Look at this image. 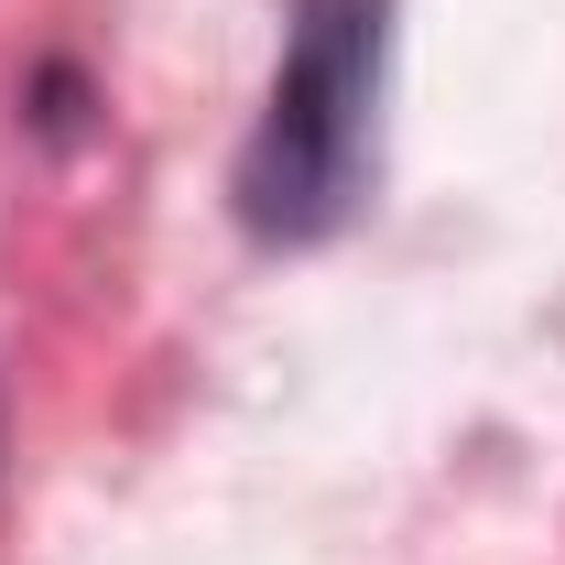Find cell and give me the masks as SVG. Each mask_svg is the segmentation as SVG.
<instances>
[{"mask_svg": "<svg viewBox=\"0 0 565 565\" xmlns=\"http://www.w3.org/2000/svg\"><path fill=\"white\" fill-rule=\"evenodd\" d=\"M381 0H294L282 76L262 98V131L239 152V217L250 239H327L370 196V120H381Z\"/></svg>", "mask_w": 565, "mask_h": 565, "instance_id": "obj_1", "label": "cell"}]
</instances>
